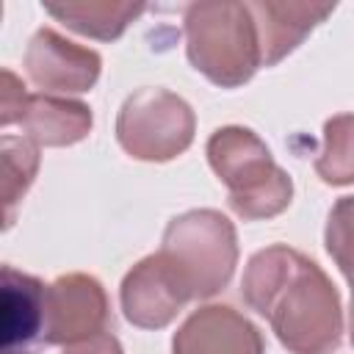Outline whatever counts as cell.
<instances>
[{
    "mask_svg": "<svg viewBox=\"0 0 354 354\" xmlns=\"http://www.w3.org/2000/svg\"><path fill=\"white\" fill-rule=\"evenodd\" d=\"M0 163H3V207H6V230L14 224V213L17 205L22 202V196L28 194V188L33 185L36 174H39V144L30 141L28 136H11L6 133L0 138Z\"/></svg>",
    "mask_w": 354,
    "mask_h": 354,
    "instance_id": "cell-14",
    "label": "cell"
},
{
    "mask_svg": "<svg viewBox=\"0 0 354 354\" xmlns=\"http://www.w3.org/2000/svg\"><path fill=\"white\" fill-rule=\"evenodd\" d=\"M315 174L326 185H354V113H337L324 122Z\"/></svg>",
    "mask_w": 354,
    "mask_h": 354,
    "instance_id": "cell-15",
    "label": "cell"
},
{
    "mask_svg": "<svg viewBox=\"0 0 354 354\" xmlns=\"http://www.w3.org/2000/svg\"><path fill=\"white\" fill-rule=\"evenodd\" d=\"M171 354H266V340L235 307L205 304L174 332Z\"/></svg>",
    "mask_w": 354,
    "mask_h": 354,
    "instance_id": "cell-10",
    "label": "cell"
},
{
    "mask_svg": "<svg viewBox=\"0 0 354 354\" xmlns=\"http://www.w3.org/2000/svg\"><path fill=\"white\" fill-rule=\"evenodd\" d=\"M160 254L185 285L191 299H210L224 290L235 274V224L213 207L185 210L166 224Z\"/></svg>",
    "mask_w": 354,
    "mask_h": 354,
    "instance_id": "cell-4",
    "label": "cell"
},
{
    "mask_svg": "<svg viewBox=\"0 0 354 354\" xmlns=\"http://www.w3.org/2000/svg\"><path fill=\"white\" fill-rule=\"evenodd\" d=\"M64 354H124V348H122L119 337L105 329V332H100L94 337H86V340L64 346Z\"/></svg>",
    "mask_w": 354,
    "mask_h": 354,
    "instance_id": "cell-18",
    "label": "cell"
},
{
    "mask_svg": "<svg viewBox=\"0 0 354 354\" xmlns=\"http://www.w3.org/2000/svg\"><path fill=\"white\" fill-rule=\"evenodd\" d=\"M119 301L124 318L138 329H163L191 301V293L177 279L160 252L138 260L122 279Z\"/></svg>",
    "mask_w": 354,
    "mask_h": 354,
    "instance_id": "cell-8",
    "label": "cell"
},
{
    "mask_svg": "<svg viewBox=\"0 0 354 354\" xmlns=\"http://www.w3.org/2000/svg\"><path fill=\"white\" fill-rule=\"evenodd\" d=\"M194 108L174 91L147 86L133 91L116 113L119 147L147 163H166L194 144Z\"/></svg>",
    "mask_w": 354,
    "mask_h": 354,
    "instance_id": "cell-5",
    "label": "cell"
},
{
    "mask_svg": "<svg viewBox=\"0 0 354 354\" xmlns=\"http://www.w3.org/2000/svg\"><path fill=\"white\" fill-rule=\"evenodd\" d=\"M243 301L271 324L288 354H332L343 340V307L326 271L288 243L254 252L241 279Z\"/></svg>",
    "mask_w": 354,
    "mask_h": 354,
    "instance_id": "cell-1",
    "label": "cell"
},
{
    "mask_svg": "<svg viewBox=\"0 0 354 354\" xmlns=\"http://www.w3.org/2000/svg\"><path fill=\"white\" fill-rule=\"evenodd\" d=\"M44 11L80 36L116 41L127 30V25L147 11V6L124 3V0H69V3H44Z\"/></svg>",
    "mask_w": 354,
    "mask_h": 354,
    "instance_id": "cell-13",
    "label": "cell"
},
{
    "mask_svg": "<svg viewBox=\"0 0 354 354\" xmlns=\"http://www.w3.org/2000/svg\"><path fill=\"white\" fill-rule=\"evenodd\" d=\"M205 155L216 177L227 185V205L243 221H260L279 216L293 199L290 174L271 158L266 141L241 124L218 127Z\"/></svg>",
    "mask_w": 354,
    "mask_h": 354,
    "instance_id": "cell-2",
    "label": "cell"
},
{
    "mask_svg": "<svg viewBox=\"0 0 354 354\" xmlns=\"http://www.w3.org/2000/svg\"><path fill=\"white\" fill-rule=\"evenodd\" d=\"M47 348V285L14 266L0 274V351L39 354Z\"/></svg>",
    "mask_w": 354,
    "mask_h": 354,
    "instance_id": "cell-9",
    "label": "cell"
},
{
    "mask_svg": "<svg viewBox=\"0 0 354 354\" xmlns=\"http://www.w3.org/2000/svg\"><path fill=\"white\" fill-rule=\"evenodd\" d=\"M183 33L191 66L221 88L249 83L263 66L246 3H191L183 14Z\"/></svg>",
    "mask_w": 354,
    "mask_h": 354,
    "instance_id": "cell-3",
    "label": "cell"
},
{
    "mask_svg": "<svg viewBox=\"0 0 354 354\" xmlns=\"http://www.w3.org/2000/svg\"><path fill=\"white\" fill-rule=\"evenodd\" d=\"M324 243L354 290V196H340L332 205L324 227Z\"/></svg>",
    "mask_w": 354,
    "mask_h": 354,
    "instance_id": "cell-16",
    "label": "cell"
},
{
    "mask_svg": "<svg viewBox=\"0 0 354 354\" xmlns=\"http://www.w3.org/2000/svg\"><path fill=\"white\" fill-rule=\"evenodd\" d=\"M348 340L354 346V290H351V307H348Z\"/></svg>",
    "mask_w": 354,
    "mask_h": 354,
    "instance_id": "cell-19",
    "label": "cell"
},
{
    "mask_svg": "<svg viewBox=\"0 0 354 354\" xmlns=\"http://www.w3.org/2000/svg\"><path fill=\"white\" fill-rule=\"evenodd\" d=\"M111 304L91 274H61L47 285V346H69L105 332Z\"/></svg>",
    "mask_w": 354,
    "mask_h": 354,
    "instance_id": "cell-7",
    "label": "cell"
},
{
    "mask_svg": "<svg viewBox=\"0 0 354 354\" xmlns=\"http://www.w3.org/2000/svg\"><path fill=\"white\" fill-rule=\"evenodd\" d=\"M28 80L44 94H83L91 91L102 72V58L97 50L69 41L53 28H39L22 58Z\"/></svg>",
    "mask_w": 354,
    "mask_h": 354,
    "instance_id": "cell-6",
    "label": "cell"
},
{
    "mask_svg": "<svg viewBox=\"0 0 354 354\" xmlns=\"http://www.w3.org/2000/svg\"><path fill=\"white\" fill-rule=\"evenodd\" d=\"M246 6L254 19L263 66L279 64L310 36L315 25H321L335 11V3L326 6V3H304V0H257Z\"/></svg>",
    "mask_w": 354,
    "mask_h": 354,
    "instance_id": "cell-11",
    "label": "cell"
},
{
    "mask_svg": "<svg viewBox=\"0 0 354 354\" xmlns=\"http://www.w3.org/2000/svg\"><path fill=\"white\" fill-rule=\"evenodd\" d=\"M91 108L61 94H30L19 119L22 136L39 147H72L91 133Z\"/></svg>",
    "mask_w": 354,
    "mask_h": 354,
    "instance_id": "cell-12",
    "label": "cell"
},
{
    "mask_svg": "<svg viewBox=\"0 0 354 354\" xmlns=\"http://www.w3.org/2000/svg\"><path fill=\"white\" fill-rule=\"evenodd\" d=\"M28 97L30 94H28L25 83L11 69H3V83H0V124L3 127L19 124Z\"/></svg>",
    "mask_w": 354,
    "mask_h": 354,
    "instance_id": "cell-17",
    "label": "cell"
}]
</instances>
